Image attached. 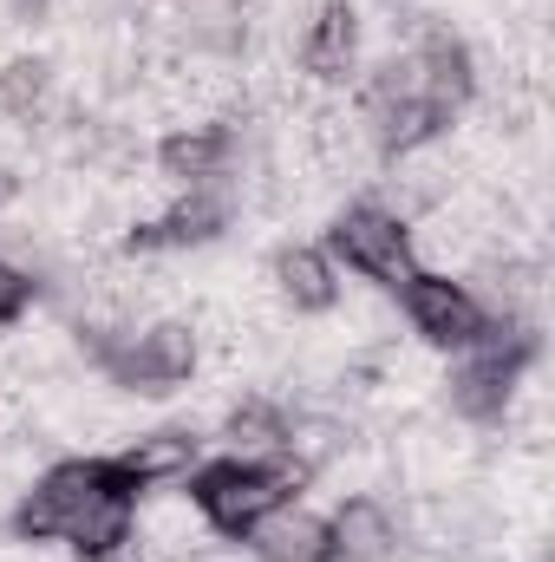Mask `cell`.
I'll use <instances>...</instances> for the list:
<instances>
[{
    "mask_svg": "<svg viewBox=\"0 0 555 562\" xmlns=\"http://www.w3.org/2000/svg\"><path fill=\"white\" fill-rule=\"evenodd\" d=\"M307 477H314V471H307L294 451H281V458H236V451H223V458H203V464L183 477V497H190V510H196L203 530L242 543L275 504H294V491H301Z\"/></svg>",
    "mask_w": 555,
    "mask_h": 562,
    "instance_id": "obj_1",
    "label": "cell"
},
{
    "mask_svg": "<svg viewBox=\"0 0 555 562\" xmlns=\"http://www.w3.org/2000/svg\"><path fill=\"white\" fill-rule=\"evenodd\" d=\"M79 347H86V360L112 380V386H125V393H177L190 373H196V360H203V340H196V327L190 321H86L79 327Z\"/></svg>",
    "mask_w": 555,
    "mask_h": 562,
    "instance_id": "obj_2",
    "label": "cell"
},
{
    "mask_svg": "<svg viewBox=\"0 0 555 562\" xmlns=\"http://www.w3.org/2000/svg\"><path fill=\"white\" fill-rule=\"evenodd\" d=\"M543 360V327L536 321H503L490 314V327L457 353L451 380H444V400L464 425H503L517 393H523V373Z\"/></svg>",
    "mask_w": 555,
    "mask_h": 562,
    "instance_id": "obj_3",
    "label": "cell"
},
{
    "mask_svg": "<svg viewBox=\"0 0 555 562\" xmlns=\"http://www.w3.org/2000/svg\"><path fill=\"white\" fill-rule=\"evenodd\" d=\"M105 491H138L144 484L125 471V458L118 451H92V458H59L53 471H39V484L13 504V517H7V530L20 537V543H59V530L92 504V497H105Z\"/></svg>",
    "mask_w": 555,
    "mask_h": 562,
    "instance_id": "obj_4",
    "label": "cell"
},
{
    "mask_svg": "<svg viewBox=\"0 0 555 562\" xmlns=\"http://www.w3.org/2000/svg\"><path fill=\"white\" fill-rule=\"evenodd\" d=\"M333 262H347L353 276L380 281V288H399V281L418 269V243H412V223L380 203V196H360L347 203L333 223H327V243H320Z\"/></svg>",
    "mask_w": 555,
    "mask_h": 562,
    "instance_id": "obj_5",
    "label": "cell"
},
{
    "mask_svg": "<svg viewBox=\"0 0 555 562\" xmlns=\"http://www.w3.org/2000/svg\"><path fill=\"white\" fill-rule=\"evenodd\" d=\"M412 334L424 347H444V353H464L484 327H490V307L477 301V288L457 276H438V269H412V276L393 288Z\"/></svg>",
    "mask_w": 555,
    "mask_h": 562,
    "instance_id": "obj_6",
    "label": "cell"
},
{
    "mask_svg": "<svg viewBox=\"0 0 555 562\" xmlns=\"http://www.w3.org/2000/svg\"><path fill=\"white\" fill-rule=\"evenodd\" d=\"M236 223V183H190L177 190L157 216H144L125 236L132 256H177V249H209Z\"/></svg>",
    "mask_w": 555,
    "mask_h": 562,
    "instance_id": "obj_7",
    "label": "cell"
},
{
    "mask_svg": "<svg viewBox=\"0 0 555 562\" xmlns=\"http://www.w3.org/2000/svg\"><path fill=\"white\" fill-rule=\"evenodd\" d=\"M406 72H412V86L444 112V119H457V112L477 99V59H471V46H464L451 26H438V20H418Z\"/></svg>",
    "mask_w": 555,
    "mask_h": 562,
    "instance_id": "obj_8",
    "label": "cell"
},
{
    "mask_svg": "<svg viewBox=\"0 0 555 562\" xmlns=\"http://www.w3.org/2000/svg\"><path fill=\"white\" fill-rule=\"evenodd\" d=\"M236 157H242V132L229 119H196L157 138V170L190 190V183H236Z\"/></svg>",
    "mask_w": 555,
    "mask_h": 562,
    "instance_id": "obj_9",
    "label": "cell"
},
{
    "mask_svg": "<svg viewBox=\"0 0 555 562\" xmlns=\"http://www.w3.org/2000/svg\"><path fill=\"white\" fill-rule=\"evenodd\" d=\"M301 72L320 86H340L360 72V13L353 0H320L307 33H301Z\"/></svg>",
    "mask_w": 555,
    "mask_h": 562,
    "instance_id": "obj_10",
    "label": "cell"
},
{
    "mask_svg": "<svg viewBox=\"0 0 555 562\" xmlns=\"http://www.w3.org/2000/svg\"><path fill=\"white\" fill-rule=\"evenodd\" d=\"M327 537H333V562H386L399 550V517L386 510V497L353 491V497L333 504Z\"/></svg>",
    "mask_w": 555,
    "mask_h": 562,
    "instance_id": "obj_11",
    "label": "cell"
},
{
    "mask_svg": "<svg viewBox=\"0 0 555 562\" xmlns=\"http://www.w3.org/2000/svg\"><path fill=\"white\" fill-rule=\"evenodd\" d=\"M242 543L256 550V562H333L327 517H314V510H301V504H275Z\"/></svg>",
    "mask_w": 555,
    "mask_h": 562,
    "instance_id": "obj_12",
    "label": "cell"
},
{
    "mask_svg": "<svg viewBox=\"0 0 555 562\" xmlns=\"http://www.w3.org/2000/svg\"><path fill=\"white\" fill-rule=\"evenodd\" d=\"M269 276H275V294L294 314H327L340 301V269H333V256L320 243H287V249H275Z\"/></svg>",
    "mask_w": 555,
    "mask_h": 562,
    "instance_id": "obj_13",
    "label": "cell"
},
{
    "mask_svg": "<svg viewBox=\"0 0 555 562\" xmlns=\"http://www.w3.org/2000/svg\"><path fill=\"white\" fill-rule=\"evenodd\" d=\"M118 458H125V471L138 477L144 491H163V484H183V477L203 464V438H196L190 425H163V431L132 438Z\"/></svg>",
    "mask_w": 555,
    "mask_h": 562,
    "instance_id": "obj_14",
    "label": "cell"
},
{
    "mask_svg": "<svg viewBox=\"0 0 555 562\" xmlns=\"http://www.w3.org/2000/svg\"><path fill=\"white\" fill-rule=\"evenodd\" d=\"M287 438H294V419L281 413L275 400H242V406L223 413V445L236 458H281Z\"/></svg>",
    "mask_w": 555,
    "mask_h": 562,
    "instance_id": "obj_15",
    "label": "cell"
},
{
    "mask_svg": "<svg viewBox=\"0 0 555 562\" xmlns=\"http://www.w3.org/2000/svg\"><path fill=\"white\" fill-rule=\"evenodd\" d=\"M53 105V66L46 59H7L0 66V119L33 125Z\"/></svg>",
    "mask_w": 555,
    "mask_h": 562,
    "instance_id": "obj_16",
    "label": "cell"
},
{
    "mask_svg": "<svg viewBox=\"0 0 555 562\" xmlns=\"http://www.w3.org/2000/svg\"><path fill=\"white\" fill-rule=\"evenodd\" d=\"M39 288H46V281L33 276L26 262L0 256V327H20V321H26V307L39 301Z\"/></svg>",
    "mask_w": 555,
    "mask_h": 562,
    "instance_id": "obj_17",
    "label": "cell"
},
{
    "mask_svg": "<svg viewBox=\"0 0 555 562\" xmlns=\"http://www.w3.org/2000/svg\"><path fill=\"white\" fill-rule=\"evenodd\" d=\"M46 7H53V0H13V13H20V20H46Z\"/></svg>",
    "mask_w": 555,
    "mask_h": 562,
    "instance_id": "obj_18",
    "label": "cell"
}]
</instances>
